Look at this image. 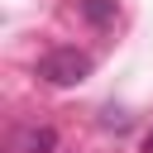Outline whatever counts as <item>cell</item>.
<instances>
[{"mask_svg": "<svg viewBox=\"0 0 153 153\" xmlns=\"http://www.w3.org/2000/svg\"><path fill=\"white\" fill-rule=\"evenodd\" d=\"M91 53H81V48H53V53H43V62H38V76L48 81V86H81L86 76H91Z\"/></svg>", "mask_w": 153, "mask_h": 153, "instance_id": "obj_1", "label": "cell"}, {"mask_svg": "<svg viewBox=\"0 0 153 153\" xmlns=\"http://www.w3.org/2000/svg\"><path fill=\"white\" fill-rule=\"evenodd\" d=\"M53 148H57V134L48 124H24L10 139V153H53Z\"/></svg>", "mask_w": 153, "mask_h": 153, "instance_id": "obj_2", "label": "cell"}, {"mask_svg": "<svg viewBox=\"0 0 153 153\" xmlns=\"http://www.w3.org/2000/svg\"><path fill=\"white\" fill-rule=\"evenodd\" d=\"M81 19L96 24V29L115 24V0H81Z\"/></svg>", "mask_w": 153, "mask_h": 153, "instance_id": "obj_3", "label": "cell"}]
</instances>
